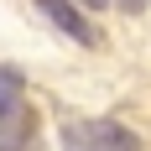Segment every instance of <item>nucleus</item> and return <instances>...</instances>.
Wrapping results in <instances>:
<instances>
[{
    "mask_svg": "<svg viewBox=\"0 0 151 151\" xmlns=\"http://www.w3.org/2000/svg\"><path fill=\"white\" fill-rule=\"evenodd\" d=\"M58 136L68 151H141V136L120 120H63Z\"/></svg>",
    "mask_w": 151,
    "mask_h": 151,
    "instance_id": "1",
    "label": "nucleus"
},
{
    "mask_svg": "<svg viewBox=\"0 0 151 151\" xmlns=\"http://www.w3.org/2000/svg\"><path fill=\"white\" fill-rule=\"evenodd\" d=\"M37 5H42V16L63 31V37H73L78 47H94V42H99V31H94V21L83 16L78 0H37Z\"/></svg>",
    "mask_w": 151,
    "mask_h": 151,
    "instance_id": "2",
    "label": "nucleus"
},
{
    "mask_svg": "<svg viewBox=\"0 0 151 151\" xmlns=\"http://www.w3.org/2000/svg\"><path fill=\"white\" fill-rule=\"evenodd\" d=\"M21 120V73L16 68H0V125Z\"/></svg>",
    "mask_w": 151,
    "mask_h": 151,
    "instance_id": "3",
    "label": "nucleus"
},
{
    "mask_svg": "<svg viewBox=\"0 0 151 151\" xmlns=\"http://www.w3.org/2000/svg\"><path fill=\"white\" fill-rule=\"evenodd\" d=\"M16 151H37V136H31V125H21V141H16Z\"/></svg>",
    "mask_w": 151,
    "mask_h": 151,
    "instance_id": "4",
    "label": "nucleus"
},
{
    "mask_svg": "<svg viewBox=\"0 0 151 151\" xmlns=\"http://www.w3.org/2000/svg\"><path fill=\"white\" fill-rule=\"evenodd\" d=\"M115 5H125V11H146L151 0H115Z\"/></svg>",
    "mask_w": 151,
    "mask_h": 151,
    "instance_id": "5",
    "label": "nucleus"
},
{
    "mask_svg": "<svg viewBox=\"0 0 151 151\" xmlns=\"http://www.w3.org/2000/svg\"><path fill=\"white\" fill-rule=\"evenodd\" d=\"M78 5H89V11H99V5H104V0H78Z\"/></svg>",
    "mask_w": 151,
    "mask_h": 151,
    "instance_id": "6",
    "label": "nucleus"
}]
</instances>
